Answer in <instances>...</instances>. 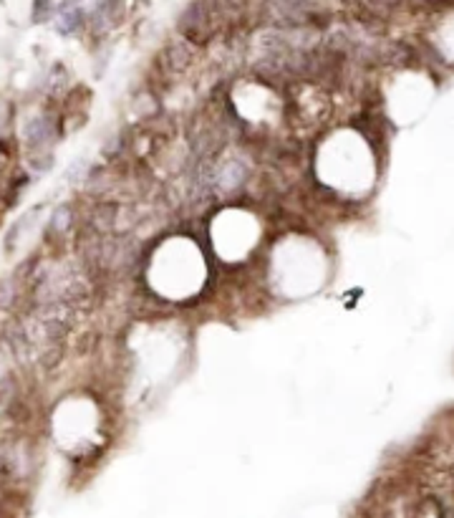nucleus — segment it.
I'll return each mask as SVG.
<instances>
[{
    "mask_svg": "<svg viewBox=\"0 0 454 518\" xmlns=\"http://www.w3.org/2000/svg\"><path fill=\"white\" fill-rule=\"evenodd\" d=\"M81 23V13L79 10H66V13L61 15V34H71L73 28Z\"/></svg>",
    "mask_w": 454,
    "mask_h": 518,
    "instance_id": "3",
    "label": "nucleus"
},
{
    "mask_svg": "<svg viewBox=\"0 0 454 518\" xmlns=\"http://www.w3.org/2000/svg\"><path fill=\"white\" fill-rule=\"evenodd\" d=\"M243 179H245V167L240 165V162H230V165L220 172V185H222L225 190H235Z\"/></svg>",
    "mask_w": 454,
    "mask_h": 518,
    "instance_id": "2",
    "label": "nucleus"
},
{
    "mask_svg": "<svg viewBox=\"0 0 454 518\" xmlns=\"http://www.w3.org/2000/svg\"><path fill=\"white\" fill-rule=\"evenodd\" d=\"M23 137H26L28 147H33V149L46 147L53 137L51 121H48L46 117H33V119H28L26 126H23Z\"/></svg>",
    "mask_w": 454,
    "mask_h": 518,
    "instance_id": "1",
    "label": "nucleus"
},
{
    "mask_svg": "<svg viewBox=\"0 0 454 518\" xmlns=\"http://www.w3.org/2000/svg\"><path fill=\"white\" fill-rule=\"evenodd\" d=\"M53 228H59V230H63V228L68 225V207H59L56 213H53Z\"/></svg>",
    "mask_w": 454,
    "mask_h": 518,
    "instance_id": "5",
    "label": "nucleus"
},
{
    "mask_svg": "<svg viewBox=\"0 0 454 518\" xmlns=\"http://www.w3.org/2000/svg\"><path fill=\"white\" fill-rule=\"evenodd\" d=\"M51 13H53L51 0H36V8H33V20H36V23H40V20H46Z\"/></svg>",
    "mask_w": 454,
    "mask_h": 518,
    "instance_id": "4",
    "label": "nucleus"
}]
</instances>
